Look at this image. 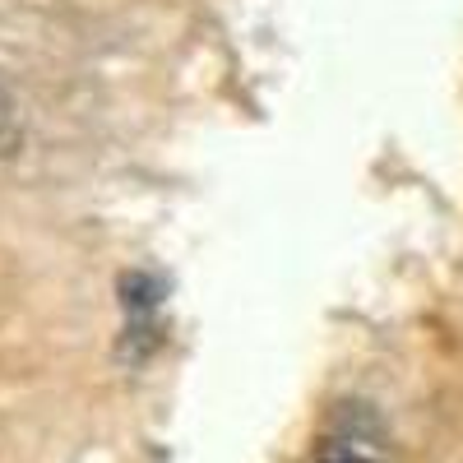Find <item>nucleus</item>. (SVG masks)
I'll return each instance as SVG.
<instances>
[{
  "instance_id": "obj_1",
  "label": "nucleus",
  "mask_w": 463,
  "mask_h": 463,
  "mask_svg": "<svg viewBox=\"0 0 463 463\" xmlns=\"http://www.w3.org/2000/svg\"><path fill=\"white\" fill-rule=\"evenodd\" d=\"M320 463H375V458L347 449V445H325V449H320Z\"/></svg>"
}]
</instances>
